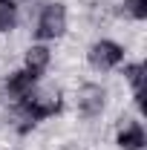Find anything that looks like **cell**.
I'll list each match as a JSON object with an SVG mask.
<instances>
[{"label": "cell", "mask_w": 147, "mask_h": 150, "mask_svg": "<svg viewBox=\"0 0 147 150\" xmlns=\"http://www.w3.org/2000/svg\"><path fill=\"white\" fill-rule=\"evenodd\" d=\"M20 23H23V18H20V0H0V35L18 32Z\"/></svg>", "instance_id": "obj_10"}, {"label": "cell", "mask_w": 147, "mask_h": 150, "mask_svg": "<svg viewBox=\"0 0 147 150\" xmlns=\"http://www.w3.org/2000/svg\"><path fill=\"white\" fill-rule=\"evenodd\" d=\"M118 75H121V81L127 84V90H130V101H133L136 115L144 118V81H147L144 61H141V58H127V61L118 67Z\"/></svg>", "instance_id": "obj_6"}, {"label": "cell", "mask_w": 147, "mask_h": 150, "mask_svg": "<svg viewBox=\"0 0 147 150\" xmlns=\"http://www.w3.org/2000/svg\"><path fill=\"white\" fill-rule=\"evenodd\" d=\"M29 32H32V40L52 43V46L58 40H64L69 35V3L66 0H40V6L29 20Z\"/></svg>", "instance_id": "obj_2"}, {"label": "cell", "mask_w": 147, "mask_h": 150, "mask_svg": "<svg viewBox=\"0 0 147 150\" xmlns=\"http://www.w3.org/2000/svg\"><path fill=\"white\" fill-rule=\"evenodd\" d=\"M69 101H72V110L75 115L81 118V121H101L107 110H110L112 104V93L107 84H101V81H81L78 87L72 90V95H66Z\"/></svg>", "instance_id": "obj_3"}, {"label": "cell", "mask_w": 147, "mask_h": 150, "mask_svg": "<svg viewBox=\"0 0 147 150\" xmlns=\"http://www.w3.org/2000/svg\"><path fill=\"white\" fill-rule=\"evenodd\" d=\"M112 144L118 150H147V130L141 115H121L112 130Z\"/></svg>", "instance_id": "obj_5"}, {"label": "cell", "mask_w": 147, "mask_h": 150, "mask_svg": "<svg viewBox=\"0 0 147 150\" xmlns=\"http://www.w3.org/2000/svg\"><path fill=\"white\" fill-rule=\"evenodd\" d=\"M66 104H69V98L64 93V87L43 78V81H37L23 98L6 104V115H9L6 124L12 127L15 136H32L40 124L58 118L61 112L66 110Z\"/></svg>", "instance_id": "obj_1"}, {"label": "cell", "mask_w": 147, "mask_h": 150, "mask_svg": "<svg viewBox=\"0 0 147 150\" xmlns=\"http://www.w3.org/2000/svg\"><path fill=\"white\" fill-rule=\"evenodd\" d=\"M55 64V46L52 43H40V40H32L23 52H20V67L37 72L40 78H46L49 69Z\"/></svg>", "instance_id": "obj_8"}, {"label": "cell", "mask_w": 147, "mask_h": 150, "mask_svg": "<svg viewBox=\"0 0 147 150\" xmlns=\"http://www.w3.org/2000/svg\"><path fill=\"white\" fill-rule=\"evenodd\" d=\"M9 150H20V147H9Z\"/></svg>", "instance_id": "obj_11"}, {"label": "cell", "mask_w": 147, "mask_h": 150, "mask_svg": "<svg viewBox=\"0 0 147 150\" xmlns=\"http://www.w3.org/2000/svg\"><path fill=\"white\" fill-rule=\"evenodd\" d=\"M112 15L121 18V20H127V23L141 26L147 20V0H118V3L112 6Z\"/></svg>", "instance_id": "obj_9"}, {"label": "cell", "mask_w": 147, "mask_h": 150, "mask_svg": "<svg viewBox=\"0 0 147 150\" xmlns=\"http://www.w3.org/2000/svg\"><path fill=\"white\" fill-rule=\"evenodd\" d=\"M127 58H130L127 43H121L118 38H110V35H98L84 46V64L98 75L118 72V67Z\"/></svg>", "instance_id": "obj_4"}, {"label": "cell", "mask_w": 147, "mask_h": 150, "mask_svg": "<svg viewBox=\"0 0 147 150\" xmlns=\"http://www.w3.org/2000/svg\"><path fill=\"white\" fill-rule=\"evenodd\" d=\"M37 81H43V78H40L37 72H32V69H26V67H15V69H9L6 75H0V95H3V104H12V101L23 98Z\"/></svg>", "instance_id": "obj_7"}]
</instances>
